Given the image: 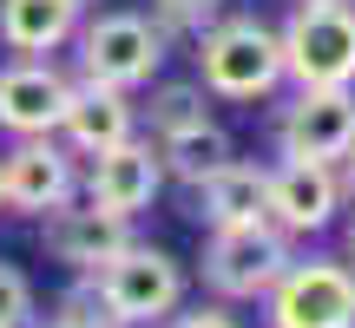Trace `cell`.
I'll use <instances>...</instances> for the list:
<instances>
[{"label": "cell", "instance_id": "cell-5", "mask_svg": "<svg viewBox=\"0 0 355 328\" xmlns=\"http://www.w3.org/2000/svg\"><path fill=\"white\" fill-rule=\"evenodd\" d=\"M283 269H290V237H283L270 217H263V224H224V230H211L204 282H211L217 295L250 302V295H263Z\"/></svg>", "mask_w": 355, "mask_h": 328}, {"label": "cell", "instance_id": "cell-12", "mask_svg": "<svg viewBox=\"0 0 355 328\" xmlns=\"http://www.w3.org/2000/svg\"><path fill=\"white\" fill-rule=\"evenodd\" d=\"M60 105H66V79L40 60H20L0 73V125L20 138H53L60 131Z\"/></svg>", "mask_w": 355, "mask_h": 328}, {"label": "cell", "instance_id": "cell-1", "mask_svg": "<svg viewBox=\"0 0 355 328\" xmlns=\"http://www.w3.org/2000/svg\"><path fill=\"white\" fill-rule=\"evenodd\" d=\"M283 73L296 79V92L309 86H355V7L349 0H303L290 13V26L277 33Z\"/></svg>", "mask_w": 355, "mask_h": 328}, {"label": "cell", "instance_id": "cell-14", "mask_svg": "<svg viewBox=\"0 0 355 328\" xmlns=\"http://www.w3.org/2000/svg\"><path fill=\"white\" fill-rule=\"evenodd\" d=\"M198 190V217L211 230H224V224H263L270 217V171H250V164H217L204 184H191Z\"/></svg>", "mask_w": 355, "mask_h": 328}, {"label": "cell", "instance_id": "cell-21", "mask_svg": "<svg viewBox=\"0 0 355 328\" xmlns=\"http://www.w3.org/2000/svg\"><path fill=\"white\" fill-rule=\"evenodd\" d=\"M165 328H237V316H224V309H191V316H171Z\"/></svg>", "mask_w": 355, "mask_h": 328}, {"label": "cell", "instance_id": "cell-16", "mask_svg": "<svg viewBox=\"0 0 355 328\" xmlns=\"http://www.w3.org/2000/svg\"><path fill=\"white\" fill-rule=\"evenodd\" d=\"M158 164H165L171 177H184V184H204L217 164H230V138L211 118H191V125H178V131H158Z\"/></svg>", "mask_w": 355, "mask_h": 328}, {"label": "cell", "instance_id": "cell-13", "mask_svg": "<svg viewBox=\"0 0 355 328\" xmlns=\"http://www.w3.org/2000/svg\"><path fill=\"white\" fill-rule=\"evenodd\" d=\"M60 131L73 152H105V145L132 138V99L119 86H105V79H79V86H66V105H60Z\"/></svg>", "mask_w": 355, "mask_h": 328}, {"label": "cell", "instance_id": "cell-19", "mask_svg": "<svg viewBox=\"0 0 355 328\" xmlns=\"http://www.w3.org/2000/svg\"><path fill=\"white\" fill-rule=\"evenodd\" d=\"M191 118H204V105H198V92H191V86H165V92H158L152 131H178V125H191Z\"/></svg>", "mask_w": 355, "mask_h": 328}, {"label": "cell", "instance_id": "cell-20", "mask_svg": "<svg viewBox=\"0 0 355 328\" xmlns=\"http://www.w3.org/2000/svg\"><path fill=\"white\" fill-rule=\"evenodd\" d=\"M217 7H224V0H158V20L178 26V33H204V26L217 20Z\"/></svg>", "mask_w": 355, "mask_h": 328}, {"label": "cell", "instance_id": "cell-23", "mask_svg": "<svg viewBox=\"0 0 355 328\" xmlns=\"http://www.w3.org/2000/svg\"><path fill=\"white\" fill-rule=\"evenodd\" d=\"M343 164H349V190H355V152H349V158H343Z\"/></svg>", "mask_w": 355, "mask_h": 328}, {"label": "cell", "instance_id": "cell-7", "mask_svg": "<svg viewBox=\"0 0 355 328\" xmlns=\"http://www.w3.org/2000/svg\"><path fill=\"white\" fill-rule=\"evenodd\" d=\"M355 152V92L349 86H309L296 92L283 118V158L303 164H343Z\"/></svg>", "mask_w": 355, "mask_h": 328}, {"label": "cell", "instance_id": "cell-11", "mask_svg": "<svg viewBox=\"0 0 355 328\" xmlns=\"http://www.w3.org/2000/svg\"><path fill=\"white\" fill-rule=\"evenodd\" d=\"M125 217L99 210V203H86V210H73V197L53 203L46 210V256L53 263H66L73 276H92L99 263H112L119 250H125Z\"/></svg>", "mask_w": 355, "mask_h": 328}, {"label": "cell", "instance_id": "cell-8", "mask_svg": "<svg viewBox=\"0 0 355 328\" xmlns=\"http://www.w3.org/2000/svg\"><path fill=\"white\" fill-rule=\"evenodd\" d=\"M73 197V158L53 138H20L0 158V203L20 217H46L53 203Z\"/></svg>", "mask_w": 355, "mask_h": 328}, {"label": "cell", "instance_id": "cell-4", "mask_svg": "<svg viewBox=\"0 0 355 328\" xmlns=\"http://www.w3.org/2000/svg\"><path fill=\"white\" fill-rule=\"evenodd\" d=\"M270 328H355V269L329 263V256H309V263L283 269L270 282Z\"/></svg>", "mask_w": 355, "mask_h": 328}, {"label": "cell", "instance_id": "cell-3", "mask_svg": "<svg viewBox=\"0 0 355 328\" xmlns=\"http://www.w3.org/2000/svg\"><path fill=\"white\" fill-rule=\"evenodd\" d=\"M92 282H99L105 309L119 316V328L165 322L171 309L184 302V269H178L165 250H152V243H125L112 263L92 269Z\"/></svg>", "mask_w": 355, "mask_h": 328}, {"label": "cell", "instance_id": "cell-15", "mask_svg": "<svg viewBox=\"0 0 355 328\" xmlns=\"http://www.w3.org/2000/svg\"><path fill=\"white\" fill-rule=\"evenodd\" d=\"M79 33V0H0V46L53 53Z\"/></svg>", "mask_w": 355, "mask_h": 328}, {"label": "cell", "instance_id": "cell-22", "mask_svg": "<svg viewBox=\"0 0 355 328\" xmlns=\"http://www.w3.org/2000/svg\"><path fill=\"white\" fill-rule=\"evenodd\" d=\"M349 269H355V224H349Z\"/></svg>", "mask_w": 355, "mask_h": 328}, {"label": "cell", "instance_id": "cell-18", "mask_svg": "<svg viewBox=\"0 0 355 328\" xmlns=\"http://www.w3.org/2000/svg\"><path fill=\"white\" fill-rule=\"evenodd\" d=\"M33 322V289L13 263H0V328H26Z\"/></svg>", "mask_w": 355, "mask_h": 328}, {"label": "cell", "instance_id": "cell-6", "mask_svg": "<svg viewBox=\"0 0 355 328\" xmlns=\"http://www.w3.org/2000/svg\"><path fill=\"white\" fill-rule=\"evenodd\" d=\"M79 60H86V79L132 92V86H152L158 60H165V33L152 20H139V13H99L79 33Z\"/></svg>", "mask_w": 355, "mask_h": 328}, {"label": "cell", "instance_id": "cell-17", "mask_svg": "<svg viewBox=\"0 0 355 328\" xmlns=\"http://www.w3.org/2000/svg\"><path fill=\"white\" fill-rule=\"evenodd\" d=\"M53 328H119V316L105 309L99 282H92V276H79L73 289L60 295V316H53Z\"/></svg>", "mask_w": 355, "mask_h": 328}, {"label": "cell", "instance_id": "cell-9", "mask_svg": "<svg viewBox=\"0 0 355 328\" xmlns=\"http://www.w3.org/2000/svg\"><path fill=\"white\" fill-rule=\"evenodd\" d=\"M158 184H165L158 145H145V138H119V145H105V152H92L86 203H99V210H112V217H132V210H145V203L158 197Z\"/></svg>", "mask_w": 355, "mask_h": 328}, {"label": "cell", "instance_id": "cell-10", "mask_svg": "<svg viewBox=\"0 0 355 328\" xmlns=\"http://www.w3.org/2000/svg\"><path fill=\"white\" fill-rule=\"evenodd\" d=\"M336 203H343L336 164H303V158H290L283 171H270V224H277L283 237L329 230V224H336Z\"/></svg>", "mask_w": 355, "mask_h": 328}, {"label": "cell", "instance_id": "cell-2", "mask_svg": "<svg viewBox=\"0 0 355 328\" xmlns=\"http://www.w3.org/2000/svg\"><path fill=\"white\" fill-rule=\"evenodd\" d=\"M198 66L217 99H263L283 79V46L257 20H211L198 33Z\"/></svg>", "mask_w": 355, "mask_h": 328}]
</instances>
